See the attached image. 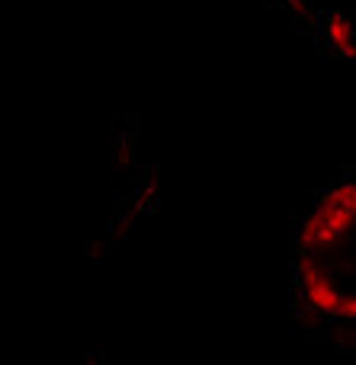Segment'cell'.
I'll return each instance as SVG.
<instances>
[{
  "mask_svg": "<svg viewBox=\"0 0 356 365\" xmlns=\"http://www.w3.org/2000/svg\"><path fill=\"white\" fill-rule=\"evenodd\" d=\"M325 42L334 55L340 58H356V26L344 13H331L325 19Z\"/></svg>",
  "mask_w": 356,
  "mask_h": 365,
  "instance_id": "obj_1",
  "label": "cell"
}]
</instances>
